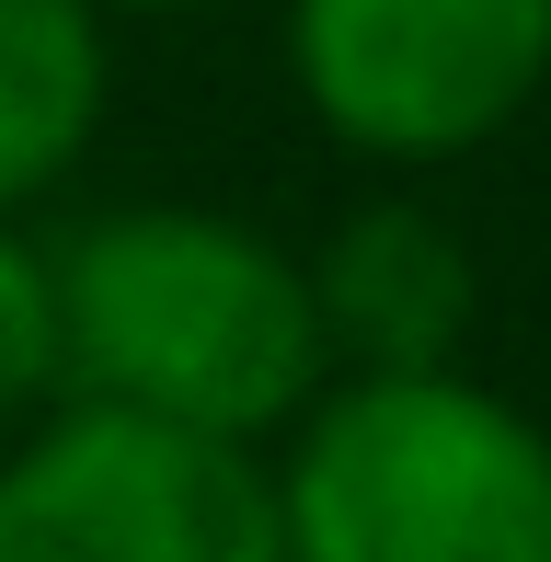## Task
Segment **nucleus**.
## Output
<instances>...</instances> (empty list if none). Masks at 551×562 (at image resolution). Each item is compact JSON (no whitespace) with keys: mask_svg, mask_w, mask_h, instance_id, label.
<instances>
[{"mask_svg":"<svg viewBox=\"0 0 551 562\" xmlns=\"http://www.w3.org/2000/svg\"><path fill=\"white\" fill-rule=\"evenodd\" d=\"M35 402H58V265L23 241V218H0V425Z\"/></svg>","mask_w":551,"mask_h":562,"instance_id":"7","label":"nucleus"},{"mask_svg":"<svg viewBox=\"0 0 551 562\" xmlns=\"http://www.w3.org/2000/svg\"><path fill=\"white\" fill-rule=\"evenodd\" d=\"M115 104V23L92 0H0V218L58 195Z\"/></svg>","mask_w":551,"mask_h":562,"instance_id":"6","label":"nucleus"},{"mask_svg":"<svg viewBox=\"0 0 551 562\" xmlns=\"http://www.w3.org/2000/svg\"><path fill=\"white\" fill-rule=\"evenodd\" d=\"M288 81L334 149L437 172L551 92V0H288Z\"/></svg>","mask_w":551,"mask_h":562,"instance_id":"3","label":"nucleus"},{"mask_svg":"<svg viewBox=\"0 0 551 562\" xmlns=\"http://www.w3.org/2000/svg\"><path fill=\"white\" fill-rule=\"evenodd\" d=\"M311 322H322L334 379L460 368L471 322H483V265L425 195H368L311 252Z\"/></svg>","mask_w":551,"mask_h":562,"instance_id":"5","label":"nucleus"},{"mask_svg":"<svg viewBox=\"0 0 551 562\" xmlns=\"http://www.w3.org/2000/svg\"><path fill=\"white\" fill-rule=\"evenodd\" d=\"M265 482L288 562H551V425L471 368L322 379Z\"/></svg>","mask_w":551,"mask_h":562,"instance_id":"2","label":"nucleus"},{"mask_svg":"<svg viewBox=\"0 0 551 562\" xmlns=\"http://www.w3.org/2000/svg\"><path fill=\"white\" fill-rule=\"evenodd\" d=\"M104 23H184V12H207V0H92Z\"/></svg>","mask_w":551,"mask_h":562,"instance_id":"8","label":"nucleus"},{"mask_svg":"<svg viewBox=\"0 0 551 562\" xmlns=\"http://www.w3.org/2000/svg\"><path fill=\"white\" fill-rule=\"evenodd\" d=\"M0 562H288L265 448L69 402L0 459Z\"/></svg>","mask_w":551,"mask_h":562,"instance_id":"4","label":"nucleus"},{"mask_svg":"<svg viewBox=\"0 0 551 562\" xmlns=\"http://www.w3.org/2000/svg\"><path fill=\"white\" fill-rule=\"evenodd\" d=\"M58 391L184 437L276 448L334 379L311 265L218 207H115L58 252Z\"/></svg>","mask_w":551,"mask_h":562,"instance_id":"1","label":"nucleus"}]
</instances>
